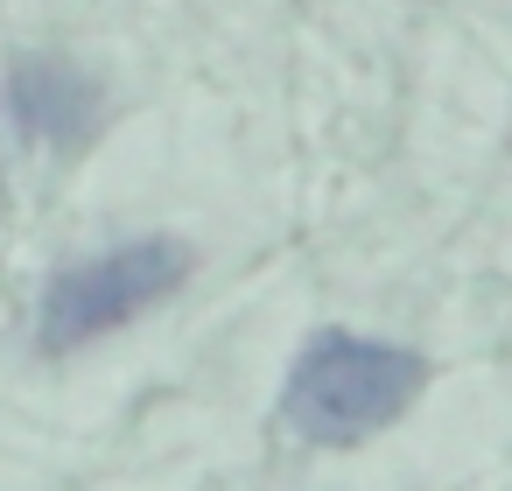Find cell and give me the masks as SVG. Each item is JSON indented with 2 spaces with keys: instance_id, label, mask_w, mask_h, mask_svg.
<instances>
[{
  "instance_id": "1",
  "label": "cell",
  "mask_w": 512,
  "mask_h": 491,
  "mask_svg": "<svg viewBox=\"0 0 512 491\" xmlns=\"http://www.w3.org/2000/svg\"><path fill=\"white\" fill-rule=\"evenodd\" d=\"M428 386V358L407 344L351 337V330H316L288 372L281 421L316 442V449H351L379 428H393Z\"/></svg>"
},
{
  "instance_id": "2",
  "label": "cell",
  "mask_w": 512,
  "mask_h": 491,
  "mask_svg": "<svg viewBox=\"0 0 512 491\" xmlns=\"http://www.w3.org/2000/svg\"><path fill=\"white\" fill-rule=\"evenodd\" d=\"M190 274V253L176 239H134V246H113V253H92V260H71L50 274L43 288V309H36V337L43 351H78L148 309H162Z\"/></svg>"
},
{
  "instance_id": "3",
  "label": "cell",
  "mask_w": 512,
  "mask_h": 491,
  "mask_svg": "<svg viewBox=\"0 0 512 491\" xmlns=\"http://www.w3.org/2000/svg\"><path fill=\"white\" fill-rule=\"evenodd\" d=\"M106 85L71 64V57H22L8 71V120L22 127V141L50 148V155H78L99 141L106 127Z\"/></svg>"
}]
</instances>
